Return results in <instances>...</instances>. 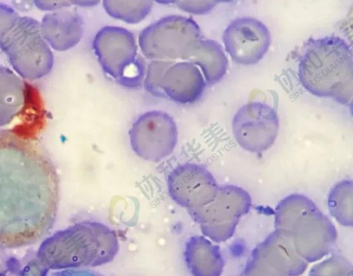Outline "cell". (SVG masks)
<instances>
[{"label": "cell", "mask_w": 353, "mask_h": 276, "mask_svg": "<svg viewBox=\"0 0 353 276\" xmlns=\"http://www.w3.org/2000/svg\"><path fill=\"white\" fill-rule=\"evenodd\" d=\"M59 204V176L42 146L28 135L0 130V249L41 241Z\"/></svg>", "instance_id": "cell-1"}, {"label": "cell", "mask_w": 353, "mask_h": 276, "mask_svg": "<svg viewBox=\"0 0 353 276\" xmlns=\"http://www.w3.org/2000/svg\"><path fill=\"white\" fill-rule=\"evenodd\" d=\"M298 77L311 95L350 106L353 94L350 46L334 35L310 39L299 59Z\"/></svg>", "instance_id": "cell-2"}, {"label": "cell", "mask_w": 353, "mask_h": 276, "mask_svg": "<svg viewBox=\"0 0 353 276\" xmlns=\"http://www.w3.org/2000/svg\"><path fill=\"white\" fill-rule=\"evenodd\" d=\"M56 264L60 268L97 267L112 262L119 250L114 230L97 221H85L59 237Z\"/></svg>", "instance_id": "cell-3"}, {"label": "cell", "mask_w": 353, "mask_h": 276, "mask_svg": "<svg viewBox=\"0 0 353 276\" xmlns=\"http://www.w3.org/2000/svg\"><path fill=\"white\" fill-rule=\"evenodd\" d=\"M92 46L103 71L117 83L132 89L143 85L146 65L138 54L136 37L130 30L103 26L96 32Z\"/></svg>", "instance_id": "cell-4"}, {"label": "cell", "mask_w": 353, "mask_h": 276, "mask_svg": "<svg viewBox=\"0 0 353 276\" xmlns=\"http://www.w3.org/2000/svg\"><path fill=\"white\" fill-rule=\"evenodd\" d=\"M201 38L200 27L192 18L171 14L143 28L138 44L142 55L151 61H187Z\"/></svg>", "instance_id": "cell-5"}, {"label": "cell", "mask_w": 353, "mask_h": 276, "mask_svg": "<svg viewBox=\"0 0 353 276\" xmlns=\"http://www.w3.org/2000/svg\"><path fill=\"white\" fill-rule=\"evenodd\" d=\"M252 207V198L243 188L235 185L219 186L216 195L207 205L187 210L199 224L204 237L220 243L230 239L240 219Z\"/></svg>", "instance_id": "cell-6"}, {"label": "cell", "mask_w": 353, "mask_h": 276, "mask_svg": "<svg viewBox=\"0 0 353 276\" xmlns=\"http://www.w3.org/2000/svg\"><path fill=\"white\" fill-rule=\"evenodd\" d=\"M132 150L139 158L157 163L174 150L179 137L174 119L160 110L146 111L132 123L128 132Z\"/></svg>", "instance_id": "cell-7"}, {"label": "cell", "mask_w": 353, "mask_h": 276, "mask_svg": "<svg viewBox=\"0 0 353 276\" xmlns=\"http://www.w3.org/2000/svg\"><path fill=\"white\" fill-rule=\"evenodd\" d=\"M279 121L275 110L268 104L253 101L241 106L232 121V130L236 143L245 150L261 153L274 143Z\"/></svg>", "instance_id": "cell-8"}, {"label": "cell", "mask_w": 353, "mask_h": 276, "mask_svg": "<svg viewBox=\"0 0 353 276\" xmlns=\"http://www.w3.org/2000/svg\"><path fill=\"white\" fill-rule=\"evenodd\" d=\"M170 198L188 210L203 207L216 195L219 185L204 166L187 162L173 168L166 178Z\"/></svg>", "instance_id": "cell-9"}, {"label": "cell", "mask_w": 353, "mask_h": 276, "mask_svg": "<svg viewBox=\"0 0 353 276\" xmlns=\"http://www.w3.org/2000/svg\"><path fill=\"white\" fill-rule=\"evenodd\" d=\"M222 39L225 51L233 61L245 66L259 63L271 43L268 27L251 17L233 19L225 29Z\"/></svg>", "instance_id": "cell-10"}, {"label": "cell", "mask_w": 353, "mask_h": 276, "mask_svg": "<svg viewBox=\"0 0 353 276\" xmlns=\"http://www.w3.org/2000/svg\"><path fill=\"white\" fill-rule=\"evenodd\" d=\"M290 233L298 253L307 263L328 255L337 239L335 226L318 208L299 217Z\"/></svg>", "instance_id": "cell-11"}, {"label": "cell", "mask_w": 353, "mask_h": 276, "mask_svg": "<svg viewBox=\"0 0 353 276\" xmlns=\"http://www.w3.org/2000/svg\"><path fill=\"white\" fill-rule=\"evenodd\" d=\"M205 87L200 69L188 61H174L165 71L161 83L165 98L183 105L198 101Z\"/></svg>", "instance_id": "cell-12"}, {"label": "cell", "mask_w": 353, "mask_h": 276, "mask_svg": "<svg viewBox=\"0 0 353 276\" xmlns=\"http://www.w3.org/2000/svg\"><path fill=\"white\" fill-rule=\"evenodd\" d=\"M254 249L274 269L285 276H299L308 265L298 253L288 231L275 229Z\"/></svg>", "instance_id": "cell-13"}, {"label": "cell", "mask_w": 353, "mask_h": 276, "mask_svg": "<svg viewBox=\"0 0 353 276\" xmlns=\"http://www.w3.org/2000/svg\"><path fill=\"white\" fill-rule=\"evenodd\" d=\"M183 257L192 276H221L223 273L220 248L204 236L194 235L185 241Z\"/></svg>", "instance_id": "cell-14"}, {"label": "cell", "mask_w": 353, "mask_h": 276, "mask_svg": "<svg viewBox=\"0 0 353 276\" xmlns=\"http://www.w3.org/2000/svg\"><path fill=\"white\" fill-rule=\"evenodd\" d=\"M196 65L210 84L219 83L225 75L228 61L221 44L211 39L198 40L188 60Z\"/></svg>", "instance_id": "cell-15"}, {"label": "cell", "mask_w": 353, "mask_h": 276, "mask_svg": "<svg viewBox=\"0 0 353 276\" xmlns=\"http://www.w3.org/2000/svg\"><path fill=\"white\" fill-rule=\"evenodd\" d=\"M330 215L341 225L353 226V181L343 179L330 189L327 197Z\"/></svg>", "instance_id": "cell-16"}, {"label": "cell", "mask_w": 353, "mask_h": 276, "mask_svg": "<svg viewBox=\"0 0 353 276\" xmlns=\"http://www.w3.org/2000/svg\"><path fill=\"white\" fill-rule=\"evenodd\" d=\"M316 208L308 197L302 194H291L281 200L275 208L274 228L290 232L299 217Z\"/></svg>", "instance_id": "cell-17"}, {"label": "cell", "mask_w": 353, "mask_h": 276, "mask_svg": "<svg viewBox=\"0 0 353 276\" xmlns=\"http://www.w3.org/2000/svg\"><path fill=\"white\" fill-rule=\"evenodd\" d=\"M102 6L110 17L129 24L142 21L150 13L151 1H102Z\"/></svg>", "instance_id": "cell-18"}, {"label": "cell", "mask_w": 353, "mask_h": 276, "mask_svg": "<svg viewBox=\"0 0 353 276\" xmlns=\"http://www.w3.org/2000/svg\"><path fill=\"white\" fill-rule=\"evenodd\" d=\"M308 276H353V266L346 257L334 254L314 265Z\"/></svg>", "instance_id": "cell-19"}, {"label": "cell", "mask_w": 353, "mask_h": 276, "mask_svg": "<svg viewBox=\"0 0 353 276\" xmlns=\"http://www.w3.org/2000/svg\"><path fill=\"white\" fill-rule=\"evenodd\" d=\"M174 62L152 60L148 63L146 66L143 86L149 94L156 97H165L161 88V83L165 71Z\"/></svg>", "instance_id": "cell-20"}, {"label": "cell", "mask_w": 353, "mask_h": 276, "mask_svg": "<svg viewBox=\"0 0 353 276\" xmlns=\"http://www.w3.org/2000/svg\"><path fill=\"white\" fill-rule=\"evenodd\" d=\"M239 276H285L274 269L254 248Z\"/></svg>", "instance_id": "cell-21"}, {"label": "cell", "mask_w": 353, "mask_h": 276, "mask_svg": "<svg viewBox=\"0 0 353 276\" xmlns=\"http://www.w3.org/2000/svg\"><path fill=\"white\" fill-rule=\"evenodd\" d=\"M219 1H176L181 10L194 14H205L211 12Z\"/></svg>", "instance_id": "cell-22"}, {"label": "cell", "mask_w": 353, "mask_h": 276, "mask_svg": "<svg viewBox=\"0 0 353 276\" xmlns=\"http://www.w3.org/2000/svg\"><path fill=\"white\" fill-rule=\"evenodd\" d=\"M57 276H102L88 269H70L59 273Z\"/></svg>", "instance_id": "cell-23"}, {"label": "cell", "mask_w": 353, "mask_h": 276, "mask_svg": "<svg viewBox=\"0 0 353 276\" xmlns=\"http://www.w3.org/2000/svg\"><path fill=\"white\" fill-rule=\"evenodd\" d=\"M73 3L75 4H78L79 6H81L91 7V6H94L97 5L99 3V1H75Z\"/></svg>", "instance_id": "cell-24"}, {"label": "cell", "mask_w": 353, "mask_h": 276, "mask_svg": "<svg viewBox=\"0 0 353 276\" xmlns=\"http://www.w3.org/2000/svg\"><path fill=\"white\" fill-rule=\"evenodd\" d=\"M0 276H6L4 270L2 269V268L0 266Z\"/></svg>", "instance_id": "cell-25"}]
</instances>
